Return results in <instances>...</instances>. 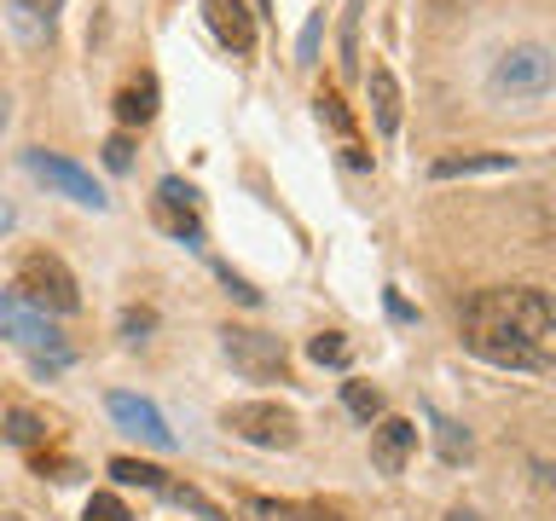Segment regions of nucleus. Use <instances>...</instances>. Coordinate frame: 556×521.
Here are the masks:
<instances>
[{
	"instance_id": "1",
	"label": "nucleus",
	"mask_w": 556,
	"mask_h": 521,
	"mask_svg": "<svg viewBox=\"0 0 556 521\" xmlns=\"http://www.w3.org/2000/svg\"><path fill=\"white\" fill-rule=\"evenodd\" d=\"M556 313L539 284H504L476 290L464 302V347L504 371H545L551 365Z\"/></svg>"
},
{
	"instance_id": "2",
	"label": "nucleus",
	"mask_w": 556,
	"mask_h": 521,
	"mask_svg": "<svg viewBox=\"0 0 556 521\" xmlns=\"http://www.w3.org/2000/svg\"><path fill=\"white\" fill-rule=\"evenodd\" d=\"M17 302H29L35 313H76L81 307V284L76 272L64 267L52 250H29L24 260H17Z\"/></svg>"
},
{
	"instance_id": "3",
	"label": "nucleus",
	"mask_w": 556,
	"mask_h": 521,
	"mask_svg": "<svg viewBox=\"0 0 556 521\" xmlns=\"http://www.w3.org/2000/svg\"><path fill=\"white\" fill-rule=\"evenodd\" d=\"M220 429H232L238 441L267 446V452H290L295 441H302L295 411L278 406V399H243V406H226V411H220Z\"/></svg>"
},
{
	"instance_id": "4",
	"label": "nucleus",
	"mask_w": 556,
	"mask_h": 521,
	"mask_svg": "<svg viewBox=\"0 0 556 521\" xmlns=\"http://www.w3.org/2000/svg\"><path fill=\"white\" fill-rule=\"evenodd\" d=\"M551 81H556V64H551V52L539 47V41L510 47V52H504V59L493 64V76H486L493 99H516V104L545 99V93H551Z\"/></svg>"
},
{
	"instance_id": "5",
	"label": "nucleus",
	"mask_w": 556,
	"mask_h": 521,
	"mask_svg": "<svg viewBox=\"0 0 556 521\" xmlns=\"http://www.w3.org/2000/svg\"><path fill=\"white\" fill-rule=\"evenodd\" d=\"M0 330H7L17 347H29L41 371H64V365H70V342L47 325V313H35L29 302H17L12 290H0Z\"/></svg>"
},
{
	"instance_id": "6",
	"label": "nucleus",
	"mask_w": 556,
	"mask_h": 521,
	"mask_svg": "<svg viewBox=\"0 0 556 521\" xmlns=\"http://www.w3.org/2000/svg\"><path fill=\"white\" fill-rule=\"evenodd\" d=\"M220 354L232 359V371H243L250 382H285V371H290V354H285V342H278V336H267V330L226 325V330H220Z\"/></svg>"
},
{
	"instance_id": "7",
	"label": "nucleus",
	"mask_w": 556,
	"mask_h": 521,
	"mask_svg": "<svg viewBox=\"0 0 556 521\" xmlns=\"http://www.w3.org/2000/svg\"><path fill=\"white\" fill-rule=\"evenodd\" d=\"M24 168L41 180L47 191H59V198H70V203H81V208H111V198L99 191V180L87 174L81 163H70V156H59V151H24Z\"/></svg>"
},
{
	"instance_id": "8",
	"label": "nucleus",
	"mask_w": 556,
	"mask_h": 521,
	"mask_svg": "<svg viewBox=\"0 0 556 521\" xmlns=\"http://www.w3.org/2000/svg\"><path fill=\"white\" fill-rule=\"evenodd\" d=\"M104 411L116 417V429H128V434H139V441H151L156 452H174V429L163 423V411L151 406V399H139V394H104Z\"/></svg>"
},
{
	"instance_id": "9",
	"label": "nucleus",
	"mask_w": 556,
	"mask_h": 521,
	"mask_svg": "<svg viewBox=\"0 0 556 521\" xmlns=\"http://www.w3.org/2000/svg\"><path fill=\"white\" fill-rule=\"evenodd\" d=\"M412 452H417V423H412V417H377L371 463L382 469V475H400V469L412 463Z\"/></svg>"
},
{
	"instance_id": "10",
	"label": "nucleus",
	"mask_w": 556,
	"mask_h": 521,
	"mask_svg": "<svg viewBox=\"0 0 556 521\" xmlns=\"http://www.w3.org/2000/svg\"><path fill=\"white\" fill-rule=\"evenodd\" d=\"M203 17H208V29H215L220 47L255 52V12L243 7V0H203Z\"/></svg>"
},
{
	"instance_id": "11",
	"label": "nucleus",
	"mask_w": 556,
	"mask_h": 521,
	"mask_svg": "<svg viewBox=\"0 0 556 521\" xmlns=\"http://www.w3.org/2000/svg\"><path fill=\"white\" fill-rule=\"evenodd\" d=\"M516 156L510 151H458V156H434L429 174L434 180H469V174H510Z\"/></svg>"
},
{
	"instance_id": "12",
	"label": "nucleus",
	"mask_w": 556,
	"mask_h": 521,
	"mask_svg": "<svg viewBox=\"0 0 556 521\" xmlns=\"http://www.w3.org/2000/svg\"><path fill=\"white\" fill-rule=\"evenodd\" d=\"M365 93H371V116H377V134H394L400 128V81H394V69L389 64H371L365 69Z\"/></svg>"
},
{
	"instance_id": "13",
	"label": "nucleus",
	"mask_w": 556,
	"mask_h": 521,
	"mask_svg": "<svg viewBox=\"0 0 556 521\" xmlns=\"http://www.w3.org/2000/svg\"><path fill=\"white\" fill-rule=\"evenodd\" d=\"M156 116V81H128V87H116V122L122 128H146V122Z\"/></svg>"
},
{
	"instance_id": "14",
	"label": "nucleus",
	"mask_w": 556,
	"mask_h": 521,
	"mask_svg": "<svg viewBox=\"0 0 556 521\" xmlns=\"http://www.w3.org/2000/svg\"><path fill=\"white\" fill-rule=\"evenodd\" d=\"M313 104H319V122H325V128L342 139V145H359V134H354V111L342 104V93H330V87H319V99H313Z\"/></svg>"
},
{
	"instance_id": "15",
	"label": "nucleus",
	"mask_w": 556,
	"mask_h": 521,
	"mask_svg": "<svg viewBox=\"0 0 556 521\" xmlns=\"http://www.w3.org/2000/svg\"><path fill=\"white\" fill-rule=\"evenodd\" d=\"M111 475L122 481V486H146V493H163L168 486V475L156 463H139V458H111Z\"/></svg>"
},
{
	"instance_id": "16",
	"label": "nucleus",
	"mask_w": 556,
	"mask_h": 521,
	"mask_svg": "<svg viewBox=\"0 0 556 521\" xmlns=\"http://www.w3.org/2000/svg\"><path fill=\"white\" fill-rule=\"evenodd\" d=\"M163 498H168V504H180V510H191L198 521H226V510H220V504H208V498L198 493V486H180V481H168V486H163Z\"/></svg>"
},
{
	"instance_id": "17",
	"label": "nucleus",
	"mask_w": 556,
	"mask_h": 521,
	"mask_svg": "<svg viewBox=\"0 0 556 521\" xmlns=\"http://www.w3.org/2000/svg\"><path fill=\"white\" fill-rule=\"evenodd\" d=\"M243 521H302V510L295 504H285V498H261V493H243Z\"/></svg>"
},
{
	"instance_id": "18",
	"label": "nucleus",
	"mask_w": 556,
	"mask_h": 521,
	"mask_svg": "<svg viewBox=\"0 0 556 521\" xmlns=\"http://www.w3.org/2000/svg\"><path fill=\"white\" fill-rule=\"evenodd\" d=\"M342 406L359 417V423H377L382 417V394L371 389V382H342Z\"/></svg>"
},
{
	"instance_id": "19",
	"label": "nucleus",
	"mask_w": 556,
	"mask_h": 521,
	"mask_svg": "<svg viewBox=\"0 0 556 521\" xmlns=\"http://www.w3.org/2000/svg\"><path fill=\"white\" fill-rule=\"evenodd\" d=\"M434 446H441L446 463H464L469 458V434L452 423V417H434Z\"/></svg>"
},
{
	"instance_id": "20",
	"label": "nucleus",
	"mask_w": 556,
	"mask_h": 521,
	"mask_svg": "<svg viewBox=\"0 0 556 521\" xmlns=\"http://www.w3.org/2000/svg\"><path fill=\"white\" fill-rule=\"evenodd\" d=\"M7 12H12V29L24 35V41H47V35H52V24H47L41 12H35V0H12Z\"/></svg>"
},
{
	"instance_id": "21",
	"label": "nucleus",
	"mask_w": 556,
	"mask_h": 521,
	"mask_svg": "<svg viewBox=\"0 0 556 521\" xmlns=\"http://www.w3.org/2000/svg\"><path fill=\"white\" fill-rule=\"evenodd\" d=\"M7 441H12V446H41V441H47V423H41L35 411H12V417H7Z\"/></svg>"
},
{
	"instance_id": "22",
	"label": "nucleus",
	"mask_w": 556,
	"mask_h": 521,
	"mask_svg": "<svg viewBox=\"0 0 556 521\" xmlns=\"http://www.w3.org/2000/svg\"><path fill=\"white\" fill-rule=\"evenodd\" d=\"M156 203H163V208H180V215H191V208H198V191H191L180 174H168V180H156Z\"/></svg>"
},
{
	"instance_id": "23",
	"label": "nucleus",
	"mask_w": 556,
	"mask_h": 521,
	"mask_svg": "<svg viewBox=\"0 0 556 521\" xmlns=\"http://www.w3.org/2000/svg\"><path fill=\"white\" fill-rule=\"evenodd\" d=\"M359 12H365V0H348V12H342V69L359 64Z\"/></svg>"
},
{
	"instance_id": "24",
	"label": "nucleus",
	"mask_w": 556,
	"mask_h": 521,
	"mask_svg": "<svg viewBox=\"0 0 556 521\" xmlns=\"http://www.w3.org/2000/svg\"><path fill=\"white\" fill-rule=\"evenodd\" d=\"M307 359L313 365H348V342L337 336V330H319V336L307 342Z\"/></svg>"
},
{
	"instance_id": "25",
	"label": "nucleus",
	"mask_w": 556,
	"mask_h": 521,
	"mask_svg": "<svg viewBox=\"0 0 556 521\" xmlns=\"http://www.w3.org/2000/svg\"><path fill=\"white\" fill-rule=\"evenodd\" d=\"M81 521H134V516H128V504H122L116 493H93L87 510H81Z\"/></svg>"
},
{
	"instance_id": "26",
	"label": "nucleus",
	"mask_w": 556,
	"mask_h": 521,
	"mask_svg": "<svg viewBox=\"0 0 556 521\" xmlns=\"http://www.w3.org/2000/svg\"><path fill=\"white\" fill-rule=\"evenodd\" d=\"M319 35H325V12H313L302 24V41H295V64H313L319 59Z\"/></svg>"
},
{
	"instance_id": "27",
	"label": "nucleus",
	"mask_w": 556,
	"mask_h": 521,
	"mask_svg": "<svg viewBox=\"0 0 556 521\" xmlns=\"http://www.w3.org/2000/svg\"><path fill=\"white\" fill-rule=\"evenodd\" d=\"M104 168H116V174L134 168V139H128V134H111V139H104Z\"/></svg>"
},
{
	"instance_id": "28",
	"label": "nucleus",
	"mask_w": 556,
	"mask_h": 521,
	"mask_svg": "<svg viewBox=\"0 0 556 521\" xmlns=\"http://www.w3.org/2000/svg\"><path fill=\"white\" fill-rule=\"evenodd\" d=\"M151 325H156V319H151L146 307H139V313H134V307L122 313V330H128V342H146V330H151Z\"/></svg>"
},
{
	"instance_id": "29",
	"label": "nucleus",
	"mask_w": 556,
	"mask_h": 521,
	"mask_svg": "<svg viewBox=\"0 0 556 521\" xmlns=\"http://www.w3.org/2000/svg\"><path fill=\"white\" fill-rule=\"evenodd\" d=\"M220 284H226V290H232V295H238V302H243V307H255V302H261V290H250V284H243V278L232 272V267H220Z\"/></svg>"
},
{
	"instance_id": "30",
	"label": "nucleus",
	"mask_w": 556,
	"mask_h": 521,
	"mask_svg": "<svg viewBox=\"0 0 556 521\" xmlns=\"http://www.w3.org/2000/svg\"><path fill=\"white\" fill-rule=\"evenodd\" d=\"M302 516H313V521H342V510H337V504H307Z\"/></svg>"
},
{
	"instance_id": "31",
	"label": "nucleus",
	"mask_w": 556,
	"mask_h": 521,
	"mask_svg": "<svg viewBox=\"0 0 556 521\" xmlns=\"http://www.w3.org/2000/svg\"><path fill=\"white\" fill-rule=\"evenodd\" d=\"M12 226H17V208H12L7 198H0V232H12Z\"/></svg>"
},
{
	"instance_id": "32",
	"label": "nucleus",
	"mask_w": 556,
	"mask_h": 521,
	"mask_svg": "<svg viewBox=\"0 0 556 521\" xmlns=\"http://www.w3.org/2000/svg\"><path fill=\"white\" fill-rule=\"evenodd\" d=\"M446 521H481V516H476V510H452Z\"/></svg>"
},
{
	"instance_id": "33",
	"label": "nucleus",
	"mask_w": 556,
	"mask_h": 521,
	"mask_svg": "<svg viewBox=\"0 0 556 521\" xmlns=\"http://www.w3.org/2000/svg\"><path fill=\"white\" fill-rule=\"evenodd\" d=\"M0 521H24V516H0Z\"/></svg>"
}]
</instances>
